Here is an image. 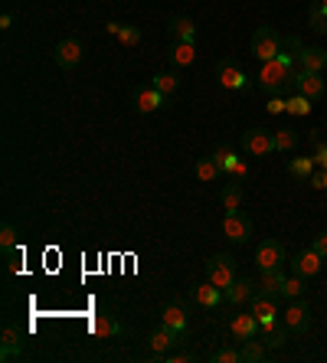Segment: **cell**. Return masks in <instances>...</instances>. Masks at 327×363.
<instances>
[{"label": "cell", "mask_w": 327, "mask_h": 363, "mask_svg": "<svg viewBox=\"0 0 327 363\" xmlns=\"http://www.w3.org/2000/svg\"><path fill=\"white\" fill-rule=\"evenodd\" d=\"M294 66H298V60H292L288 52L262 62L256 72V89L265 95H285V85H288V76L294 72Z\"/></svg>", "instance_id": "6da1fadb"}, {"label": "cell", "mask_w": 327, "mask_h": 363, "mask_svg": "<svg viewBox=\"0 0 327 363\" xmlns=\"http://www.w3.org/2000/svg\"><path fill=\"white\" fill-rule=\"evenodd\" d=\"M285 52V36L278 33L275 26H256V33H252V56L258 62H268L282 56Z\"/></svg>", "instance_id": "7a4b0ae2"}, {"label": "cell", "mask_w": 327, "mask_h": 363, "mask_svg": "<svg viewBox=\"0 0 327 363\" xmlns=\"http://www.w3.org/2000/svg\"><path fill=\"white\" fill-rule=\"evenodd\" d=\"M242 151L249 154V157H268V154L275 151V131H268V128L242 131Z\"/></svg>", "instance_id": "3957f363"}, {"label": "cell", "mask_w": 327, "mask_h": 363, "mask_svg": "<svg viewBox=\"0 0 327 363\" xmlns=\"http://www.w3.org/2000/svg\"><path fill=\"white\" fill-rule=\"evenodd\" d=\"M207 281H213L216 288H229L236 281V259L226 252H216L213 259L207 262Z\"/></svg>", "instance_id": "277c9868"}, {"label": "cell", "mask_w": 327, "mask_h": 363, "mask_svg": "<svg viewBox=\"0 0 327 363\" xmlns=\"http://www.w3.org/2000/svg\"><path fill=\"white\" fill-rule=\"evenodd\" d=\"M216 79H219V85H223V89H229V92H242V89L249 85L246 69H242L236 60H219V62H216Z\"/></svg>", "instance_id": "5b68a950"}, {"label": "cell", "mask_w": 327, "mask_h": 363, "mask_svg": "<svg viewBox=\"0 0 327 363\" xmlns=\"http://www.w3.org/2000/svg\"><path fill=\"white\" fill-rule=\"evenodd\" d=\"M285 245L278 242V239H262L258 242V249H256V265H258V272H272V269H282L285 265Z\"/></svg>", "instance_id": "8992f818"}, {"label": "cell", "mask_w": 327, "mask_h": 363, "mask_svg": "<svg viewBox=\"0 0 327 363\" xmlns=\"http://www.w3.org/2000/svg\"><path fill=\"white\" fill-rule=\"evenodd\" d=\"M52 60H56L59 69L72 72V69L82 62V40H79V36H66V40H59L56 43V50H52Z\"/></svg>", "instance_id": "52a82bcc"}, {"label": "cell", "mask_w": 327, "mask_h": 363, "mask_svg": "<svg viewBox=\"0 0 327 363\" xmlns=\"http://www.w3.org/2000/svg\"><path fill=\"white\" fill-rule=\"evenodd\" d=\"M282 324L292 330V334H304V330L311 328V308H308V301L294 298V301L282 311Z\"/></svg>", "instance_id": "ba28073f"}, {"label": "cell", "mask_w": 327, "mask_h": 363, "mask_svg": "<svg viewBox=\"0 0 327 363\" xmlns=\"http://www.w3.org/2000/svg\"><path fill=\"white\" fill-rule=\"evenodd\" d=\"M223 233H226V239H229V242H236V245L249 242V236H252V220H249V216H246L242 210L226 213V220H223Z\"/></svg>", "instance_id": "9c48e42d"}, {"label": "cell", "mask_w": 327, "mask_h": 363, "mask_svg": "<svg viewBox=\"0 0 327 363\" xmlns=\"http://www.w3.org/2000/svg\"><path fill=\"white\" fill-rule=\"evenodd\" d=\"M161 324H164L167 330H173V334H177V337L187 344V337H190V321H187V308H183L180 301H177V304H167V308H164Z\"/></svg>", "instance_id": "30bf717a"}, {"label": "cell", "mask_w": 327, "mask_h": 363, "mask_svg": "<svg viewBox=\"0 0 327 363\" xmlns=\"http://www.w3.org/2000/svg\"><path fill=\"white\" fill-rule=\"evenodd\" d=\"M23 354V330L17 324H4V334H0V360H13V357Z\"/></svg>", "instance_id": "8fae6325"}, {"label": "cell", "mask_w": 327, "mask_h": 363, "mask_svg": "<svg viewBox=\"0 0 327 363\" xmlns=\"http://www.w3.org/2000/svg\"><path fill=\"white\" fill-rule=\"evenodd\" d=\"M294 60H298V69H304V72H324L327 50H321V46H302V50L294 52Z\"/></svg>", "instance_id": "7c38bea8"}, {"label": "cell", "mask_w": 327, "mask_h": 363, "mask_svg": "<svg viewBox=\"0 0 327 363\" xmlns=\"http://www.w3.org/2000/svg\"><path fill=\"white\" fill-rule=\"evenodd\" d=\"M321 265H324V255H321L318 249H304V252H298V255L292 259L294 275H302V279H311V275H318Z\"/></svg>", "instance_id": "4fadbf2b"}, {"label": "cell", "mask_w": 327, "mask_h": 363, "mask_svg": "<svg viewBox=\"0 0 327 363\" xmlns=\"http://www.w3.org/2000/svg\"><path fill=\"white\" fill-rule=\"evenodd\" d=\"M167 60H171L173 69H187L197 62V43H183V40H173L167 46Z\"/></svg>", "instance_id": "5bb4252c"}, {"label": "cell", "mask_w": 327, "mask_h": 363, "mask_svg": "<svg viewBox=\"0 0 327 363\" xmlns=\"http://www.w3.org/2000/svg\"><path fill=\"white\" fill-rule=\"evenodd\" d=\"M177 344H183V340L177 337L173 330L164 328V324H161L157 330H151V337H147V347H151V354H154V360H161V357L167 354L171 347H177Z\"/></svg>", "instance_id": "9a60e30c"}, {"label": "cell", "mask_w": 327, "mask_h": 363, "mask_svg": "<svg viewBox=\"0 0 327 363\" xmlns=\"http://www.w3.org/2000/svg\"><path fill=\"white\" fill-rule=\"evenodd\" d=\"M229 334H233V340H249V337H258V318L256 314H236L233 321H229Z\"/></svg>", "instance_id": "2e32d148"}, {"label": "cell", "mask_w": 327, "mask_h": 363, "mask_svg": "<svg viewBox=\"0 0 327 363\" xmlns=\"http://www.w3.org/2000/svg\"><path fill=\"white\" fill-rule=\"evenodd\" d=\"M193 301H197L200 308H219V304L226 301V291L216 288L213 281H203V285L193 288Z\"/></svg>", "instance_id": "e0dca14e"}, {"label": "cell", "mask_w": 327, "mask_h": 363, "mask_svg": "<svg viewBox=\"0 0 327 363\" xmlns=\"http://www.w3.org/2000/svg\"><path fill=\"white\" fill-rule=\"evenodd\" d=\"M249 308H252V314H256L258 321H272V318H278V298L262 295V291H256V295L249 298Z\"/></svg>", "instance_id": "ac0fdd59"}, {"label": "cell", "mask_w": 327, "mask_h": 363, "mask_svg": "<svg viewBox=\"0 0 327 363\" xmlns=\"http://www.w3.org/2000/svg\"><path fill=\"white\" fill-rule=\"evenodd\" d=\"M134 108H138L141 115H151V111L164 108V95L157 92L154 85H144V89H138V92H134Z\"/></svg>", "instance_id": "d6986e66"}, {"label": "cell", "mask_w": 327, "mask_h": 363, "mask_svg": "<svg viewBox=\"0 0 327 363\" xmlns=\"http://www.w3.org/2000/svg\"><path fill=\"white\" fill-rule=\"evenodd\" d=\"M167 30H171L173 40L197 43V26H193V20H190V17H177V13H173L171 23H167Z\"/></svg>", "instance_id": "ffe728a7"}, {"label": "cell", "mask_w": 327, "mask_h": 363, "mask_svg": "<svg viewBox=\"0 0 327 363\" xmlns=\"http://www.w3.org/2000/svg\"><path fill=\"white\" fill-rule=\"evenodd\" d=\"M282 288H285V272L282 269L262 272V279H258V291H262V295L282 298Z\"/></svg>", "instance_id": "44dd1931"}, {"label": "cell", "mask_w": 327, "mask_h": 363, "mask_svg": "<svg viewBox=\"0 0 327 363\" xmlns=\"http://www.w3.org/2000/svg\"><path fill=\"white\" fill-rule=\"evenodd\" d=\"M252 295H256V291H252V281H249V279H236L233 285L226 288V301L233 304V308H239V304H246Z\"/></svg>", "instance_id": "7402d4cb"}, {"label": "cell", "mask_w": 327, "mask_h": 363, "mask_svg": "<svg viewBox=\"0 0 327 363\" xmlns=\"http://www.w3.org/2000/svg\"><path fill=\"white\" fill-rule=\"evenodd\" d=\"M92 334H98V337H121V324L115 321L112 314H95Z\"/></svg>", "instance_id": "603a6c76"}, {"label": "cell", "mask_w": 327, "mask_h": 363, "mask_svg": "<svg viewBox=\"0 0 327 363\" xmlns=\"http://www.w3.org/2000/svg\"><path fill=\"white\" fill-rule=\"evenodd\" d=\"M223 210L226 213L242 210V184L236 177H229V184L223 186Z\"/></svg>", "instance_id": "cb8c5ba5"}, {"label": "cell", "mask_w": 327, "mask_h": 363, "mask_svg": "<svg viewBox=\"0 0 327 363\" xmlns=\"http://www.w3.org/2000/svg\"><path fill=\"white\" fill-rule=\"evenodd\" d=\"M151 85H154L164 99H171V95H177V89H180V76H177V72H157V76L151 79Z\"/></svg>", "instance_id": "d4e9b609"}, {"label": "cell", "mask_w": 327, "mask_h": 363, "mask_svg": "<svg viewBox=\"0 0 327 363\" xmlns=\"http://www.w3.org/2000/svg\"><path fill=\"white\" fill-rule=\"evenodd\" d=\"M239 354H242V363H262L265 360V344L258 337H249V340H242V347H239Z\"/></svg>", "instance_id": "484cf974"}, {"label": "cell", "mask_w": 327, "mask_h": 363, "mask_svg": "<svg viewBox=\"0 0 327 363\" xmlns=\"http://www.w3.org/2000/svg\"><path fill=\"white\" fill-rule=\"evenodd\" d=\"M210 157H213V161H216V167L223 170L226 177H233V167H236V161H239V157H236V151H233V147H226V144H219V147H216V151L210 154Z\"/></svg>", "instance_id": "4316f807"}, {"label": "cell", "mask_w": 327, "mask_h": 363, "mask_svg": "<svg viewBox=\"0 0 327 363\" xmlns=\"http://www.w3.org/2000/svg\"><path fill=\"white\" fill-rule=\"evenodd\" d=\"M308 23H311V30H314L318 36H327V13L321 10L318 0H311L308 4Z\"/></svg>", "instance_id": "83f0119b"}, {"label": "cell", "mask_w": 327, "mask_h": 363, "mask_svg": "<svg viewBox=\"0 0 327 363\" xmlns=\"http://www.w3.org/2000/svg\"><path fill=\"white\" fill-rule=\"evenodd\" d=\"M288 174H292L294 180H308L311 174H314V157H292V161H288Z\"/></svg>", "instance_id": "f1b7e54d"}, {"label": "cell", "mask_w": 327, "mask_h": 363, "mask_svg": "<svg viewBox=\"0 0 327 363\" xmlns=\"http://www.w3.org/2000/svg\"><path fill=\"white\" fill-rule=\"evenodd\" d=\"M288 115H294V118H308L311 115V99L302 92L288 95Z\"/></svg>", "instance_id": "f546056e"}, {"label": "cell", "mask_w": 327, "mask_h": 363, "mask_svg": "<svg viewBox=\"0 0 327 363\" xmlns=\"http://www.w3.org/2000/svg\"><path fill=\"white\" fill-rule=\"evenodd\" d=\"M294 147H298V131L294 128L275 131V151H294Z\"/></svg>", "instance_id": "4dcf8cb0"}, {"label": "cell", "mask_w": 327, "mask_h": 363, "mask_svg": "<svg viewBox=\"0 0 327 363\" xmlns=\"http://www.w3.org/2000/svg\"><path fill=\"white\" fill-rule=\"evenodd\" d=\"M288 334H292L288 328H272V330H265V334H258V337H262V344H265V347H272V350H275V347L288 344Z\"/></svg>", "instance_id": "1f68e13d"}, {"label": "cell", "mask_w": 327, "mask_h": 363, "mask_svg": "<svg viewBox=\"0 0 327 363\" xmlns=\"http://www.w3.org/2000/svg\"><path fill=\"white\" fill-rule=\"evenodd\" d=\"M17 242H20L17 226H13V223H4V226H0V249L10 252V249H17Z\"/></svg>", "instance_id": "d6a6232c"}, {"label": "cell", "mask_w": 327, "mask_h": 363, "mask_svg": "<svg viewBox=\"0 0 327 363\" xmlns=\"http://www.w3.org/2000/svg\"><path fill=\"white\" fill-rule=\"evenodd\" d=\"M304 295V279L302 275H292V279H285V288H282V298H288V301H294V298Z\"/></svg>", "instance_id": "836d02e7"}, {"label": "cell", "mask_w": 327, "mask_h": 363, "mask_svg": "<svg viewBox=\"0 0 327 363\" xmlns=\"http://www.w3.org/2000/svg\"><path fill=\"white\" fill-rule=\"evenodd\" d=\"M219 174H223V170L216 167L213 157H200V161H197V177L200 180H216Z\"/></svg>", "instance_id": "e575fe53"}, {"label": "cell", "mask_w": 327, "mask_h": 363, "mask_svg": "<svg viewBox=\"0 0 327 363\" xmlns=\"http://www.w3.org/2000/svg\"><path fill=\"white\" fill-rule=\"evenodd\" d=\"M210 360H213V363H242V354L236 350V347H219Z\"/></svg>", "instance_id": "d590c367"}, {"label": "cell", "mask_w": 327, "mask_h": 363, "mask_svg": "<svg viewBox=\"0 0 327 363\" xmlns=\"http://www.w3.org/2000/svg\"><path fill=\"white\" fill-rule=\"evenodd\" d=\"M118 40L125 43V46H138V43H141V30H138V26L125 23V26H121V33H118Z\"/></svg>", "instance_id": "8d00e7d4"}, {"label": "cell", "mask_w": 327, "mask_h": 363, "mask_svg": "<svg viewBox=\"0 0 327 363\" xmlns=\"http://www.w3.org/2000/svg\"><path fill=\"white\" fill-rule=\"evenodd\" d=\"M265 108H268V115H282V111H288V95H272Z\"/></svg>", "instance_id": "74e56055"}, {"label": "cell", "mask_w": 327, "mask_h": 363, "mask_svg": "<svg viewBox=\"0 0 327 363\" xmlns=\"http://www.w3.org/2000/svg\"><path fill=\"white\" fill-rule=\"evenodd\" d=\"M161 360L164 363H193L197 360V354H193V350H177V354H164Z\"/></svg>", "instance_id": "f35d334b"}, {"label": "cell", "mask_w": 327, "mask_h": 363, "mask_svg": "<svg viewBox=\"0 0 327 363\" xmlns=\"http://www.w3.org/2000/svg\"><path fill=\"white\" fill-rule=\"evenodd\" d=\"M7 255V272L10 275H20V259H23V255L17 252V249H10V252H4Z\"/></svg>", "instance_id": "ab89813d"}, {"label": "cell", "mask_w": 327, "mask_h": 363, "mask_svg": "<svg viewBox=\"0 0 327 363\" xmlns=\"http://www.w3.org/2000/svg\"><path fill=\"white\" fill-rule=\"evenodd\" d=\"M311 249H318V252L327 259V229H324V233H318V236H314V242H311Z\"/></svg>", "instance_id": "60d3db41"}, {"label": "cell", "mask_w": 327, "mask_h": 363, "mask_svg": "<svg viewBox=\"0 0 327 363\" xmlns=\"http://www.w3.org/2000/svg\"><path fill=\"white\" fill-rule=\"evenodd\" d=\"M314 164H321V167L327 170V144H318V147H314Z\"/></svg>", "instance_id": "b9f144b4"}, {"label": "cell", "mask_w": 327, "mask_h": 363, "mask_svg": "<svg viewBox=\"0 0 327 363\" xmlns=\"http://www.w3.org/2000/svg\"><path fill=\"white\" fill-rule=\"evenodd\" d=\"M246 174H249V164H246V161L239 157V161H236V167H233V177H236V180H242Z\"/></svg>", "instance_id": "7bdbcfd3"}, {"label": "cell", "mask_w": 327, "mask_h": 363, "mask_svg": "<svg viewBox=\"0 0 327 363\" xmlns=\"http://www.w3.org/2000/svg\"><path fill=\"white\" fill-rule=\"evenodd\" d=\"M10 26H13V17H10V13H4V17H0V30H10Z\"/></svg>", "instance_id": "ee69618b"}, {"label": "cell", "mask_w": 327, "mask_h": 363, "mask_svg": "<svg viewBox=\"0 0 327 363\" xmlns=\"http://www.w3.org/2000/svg\"><path fill=\"white\" fill-rule=\"evenodd\" d=\"M121 26H125V23H118V20H112V23H108V33H112V36H118V33H121Z\"/></svg>", "instance_id": "f6af8a7d"}, {"label": "cell", "mask_w": 327, "mask_h": 363, "mask_svg": "<svg viewBox=\"0 0 327 363\" xmlns=\"http://www.w3.org/2000/svg\"><path fill=\"white\" fill-rule=\"evenodd\" d=\"M318 4H321V10H324V13H327V0H318Z\"/></svg>", "instance_id": "bcb514c9"}, {"label": "cell", "mask_w": 327, "mask_h": 363, "mask_svg": "<svg viewBox=\"0 0 327 363\" xmlns=\"http://www.w3.org/2000/svg\"><path fill=\"white\" fill-rule=\"evenodd\" d=\"M324 190H327V170H324Z\"/></svg>", "instance_id": "7dc6e473"}]
</instances>
